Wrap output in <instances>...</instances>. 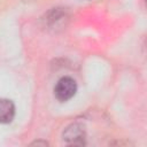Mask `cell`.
Returning a JSON list of instances; mask_svg holds the SVG:
<instances>
[{"label": "cell", "instance_id": "obj_1", "mask_svg": "<svg viewBox=\"0 0 147 147\" xmlns=\"http://www.w3.org/2000/svg\"><path fill=\"white\" fill-rule=\"evenodd\" d=\"M62 138L63 141L69 146H84L86 144L85 126L79 122L69 124L64 129L62 133Z\"/></svg>", "mask_w": 147, "mask_h": 147}, {"label": "cell", "instance_id": "obj_2", "mask_svg": "<svg viewBox=\"0 0 147 147\" xmlns=\"http://www.w3.org/2000/svg\"><path fill=\"white\" fill-rule=\"evenodd\" d=\"M77 92V83L74 78L64 76L60 78L54 86V95L60 102H65L75 96Z\"/></svg>", "mask_w": 147, "mask_h": 147}, {"label": "cell", "instance_id": "obj_3", "mask_svg": "<svg viewBox=\"0 0 147 147\" xmlns=\"http://www.w3.org/2000/svg\"><path fill=\"white\" fill-rule=\"evenodd\" d=\"M15 117V105L9 99H1L0 101V119L2 124H9Z\"/></svg>", "mask_w": 147, "mask_h": 147}, {"label": "cell", "instance_id": "obj_4", "mask_svg": "<svg viewBox=\"0 0 147 147\" xmlns=\"http://www.w3.org/2000/svg\"><path fill=\"white\" fill-rule=\"evenodd\" d=\"M64 18H67V14L63 8H53L45 16V25L49 29H54L59 26V24L62 23Z\"/></svg>", "mask_w": 147, "mask_h": 147}, {"label": "cell", "instance_id": "obj_5", "mask_svg": "<svg viewBox=\"0 0 147 147\" xmlns=\"http://www.w3.org/2000/svg\"><path fill=\"white\" fill-rule=\"evenodd\" d=\"M31 145H37V146H47L48 142L47 141H42V140H37L34 142H32Z\"/></svg>", "mask_w": 147, "mask_h": 147}, {"label": "cell", "instance_id": "obj_6", "mask_svg": "<svg viewBox=\"0 0 147 147\" xmlns=\"http://www.w3.org/2000/svg\"><path fill=\"white\" fill-rule=\"evenodd\" d=\"M144 47H145V51H146V53H147V38H146V40H145V45H144Z\"/></svg>", "mask_w": 147, "mask_h": 147}, {"label": "cell", "instance_id": "obj_7", "mask_svg": "<svg viewBox=\"0 0 147 147\" xmlns=\"http://www.w3.org/2000/svg\"><path fill=\"white\" fill-rule=\"evenodd\" d=\"M145 3H146V6H147V0H145Z\"/></svg>", "mask_w": 147, "mask_h": 147}]
</instances>
